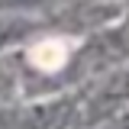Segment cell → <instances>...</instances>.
Segmentation results:
<instances>
[{
    "instance_id": "1",
    "label": "cell",
    "mask_w": 129,
    "mask_h": 129,
    "mask_svg": "<svg viewBox=\"0 0 129 129\" xmlns=\"http://www.w3.org/2000/svg\"><path fill=\"white\" fill-rule=\"evenodd\" d=\"M23 32H26V23H7V26H0V45L10 42V39H19Z\"/></svg>"
}]
</instances>
